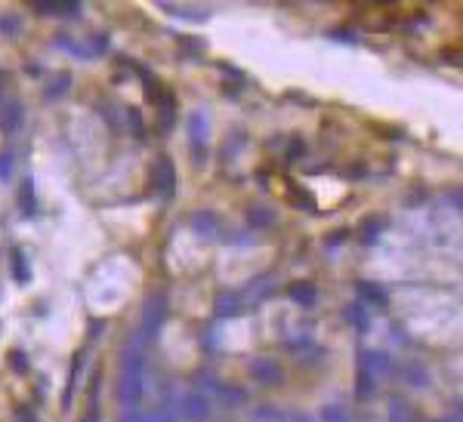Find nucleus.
Listing matches in <instances>:
<instances>
[{"label":"nucleus","instance_id":"nucleus-1","mask_svg":"<svg viewBox=\"0 0 463 422\" xmlns=\"http://www.w3.org/2000/svg\"><path fill=\"white\" fill-rule=\"evenodd\" d=\"M142 336L127 349L124 354V367H121V385H117V398L127 410H133L139 404L142 394V349H139Z\"/></svg>","mask_w":463,"mask_h":422},{"label":"nucleus","instance_id":"nucleus-2","mask_svg":"<svg viewBox=\"0 0 463 422\" xmlns=\"http://www.w3.org/2000/svg\"><path fill=\"white\" fill-rule=\"evenodd\" d=\"M151 179H155V188L161 191L164 200L173 198V191H176V170H173L170 160H167V157L158 160V164H155V173H151Z\"/></svg>","mask_w":463,"mask_h":422},{"label":"nucleus","instance_id":"nucleus-3","mask_svg":"<svg viewBox=\"0 0 463 422\" xmlns=\"http://www.w3.org/2000/svg\"><path fill=\"white\" fill-rule=\"evenodd\" d=\"M167 318V306H164V296H155L148 299L146 306V315H142V339H148L151 333H158V327L164 324Z\"/></svg>","mask_w":463,"mask_h":422},{"label":"nucleus","instance_id":"nucleus-4","mask_svg":"<svg viewBox=\"0 0 463 422\" xmlns=\"http://www.w3.org/2000/svg\"><path fill=\"white\" fill-rule=\"evenodd\" d=\"M182 413L189 416L192 422H201L210 416V398L207 394H189V398L182 401Z\"/></svg>","mask_w":463,"mask_h":422},{"label":"nucleus","instance_id":"nucleus-5","mask_svg":"<svg viewBox=\"0 0 463 422\" xmlns=\"http://www.w3.org/2000/svg\"><path fill=\"white\" fill-rule=\"evenodd\" d=\"M22 105L19 102H10V105H4L0 108V130L6 133V136H13V133H19V126H22Z\"/></svg>","mask_w":463,"mask_h":422},{"label":"nucleus","instance_id":"nucleus-6","mask_svg":"<svg viewBox=\"0 0 463 422\" xmlns=\"http://www.w3.org/2000/svg\"><path fill=\"white\" fill-rule=\"evenodd\" d=\"M250 373H254V379H259V382H266V385L281 382V367H278L275 361H269V358H257L254 367H250Z\"/></svg>","mask_w":463,"mask_h":422},{"label":"nucleus","instance_id":"nucleus-7","mask_svg":"<svg viewBox=\"0 0 463 422\" xmlns=\"http://www.w3.org/2000/svg\"><path fill=\"white\" fill-rule=\"evenodd\" d=\"M189 136H192V148H195V155H201V148H204L207 142V117L195 111L189 117Z\"/></svg>","mask_w":463,"mask_h":422},{"label":"nucleus","instance_id":"nucleus-8","mask_svg":"<svg viewBox=\"0 0 463 422\" xmlns=\"http://www.w3.org/2000/svg\"><path fill=\"white\" fill-rule=\"evenodd\" d=\"M192 229H195L201 238H213V231H220V216L204 210V213H195L192 216Z\"/></svg>","mask_w":463,"mask_h":422},{"label":"nucleus","instance_id":"nucleus-9","mask_svg":"<svg viewBox=\"0 0 463 422\" xmlns=\"http://www.w3.org/2000/svg\"><path fill=\"white\" fill-rule=\"evenodd\" d=\"M358 296L361 299H368L370 306H377V308H386L389 306V299H386V290L383 287H377V284H370V281H358Z\"/></svg>","mask_w":463,"mask_h":422},{"label":"nucleus","instance_id":"nucleus-10","mask_svg":"<svg viewBox=\"0 0 463 422\" xmlns=\"http://www.w3.org/2000/svg\"><path fill=\"white\" fill-rule=\"evenodd\" d=\"M361 370L370 376V373H386L389 370V358H386L383 351H365V358H361Z\"/></svg>","mask_w":463,"mask_h":422},{"label":"nucleus","instance_id":"nucleus-11","mask_svg":"<svg viewBox=\"0 0 463 422\" xmlns=\"http://www.w3.org/2000/svg\"><path fill=\"white\" fill-rule=\"evenodd\" d=\"M288 293H291V299H293V302H300V306H306V308H309V306H315V299H318V290H315V287L309 284V281L293 284Z\"/></svg>","mask_w":463,"mask_h":422},{"label":"nucleus","instance_id":"nucleus-12","mask_svg":"<svg viewBox=\"0 0 463 422\" xmlns=\"http://www.w3.org/2000/svg\"><path fill=\"white\" fill-rule=\"evenodd\" d=\"M69 87H71V74L69 71H59L56 78H53V83L47 87V99H62L65 92H69Z\"/></svg>","mask_w":463,"mask_h":422},{"label":"nucleus","instance_id":"nucleus-13","mask_svg":"<svg viewBox=\"0 0 463 422\" xmlns=\"http://www.w3.org/2000/svg\"><path fill=\"white\" fill-rule=\"evenodd\" d=\"M247 222L254 225V229H269V225L275 222V213L266 207H254V210H247Z\"/></svg>","mask_w":463,"mask_h":422},{"label":"nucleus","instance_id":"nucleus-14","mask_svg":"<svg viewBox=\"0 0 463 422\" xmlns=\"http://www.w3.org/2000/svg\"><path fill=\"white\" fill-rule=\"evenodd\" d=\"M19 207H22L25 216L35 213V185H31V179H25L22 188H19Z\"/></svg>","mask_w":463,"mask_h":422},{"label":"nucleus","instance_id":"nucleus-15","mask_svg":"<svg viewBox=\"0 0 463 422\" xmlns=\"http://www.w3.org/2000/svg\"><path fill=\"white\" fill-rule=\"evenodd\" d=\"M238 311H241V306H238V296H235V293H229V296L223 293V296L216 299V315H220V318L238 315Z\"/></svg>","mask_w":463,"mask_h":422},{"label":"nucleus","instance_id":"nucleus-16","mask_svg":"<svg viewBox=\"0 0 463 422\" xmlns=\"http://www.w3.org/2000/svg\"><path fill=\"white\" fill-rule=\"evenodd\" d=\"M13 275H16V281H19V284H28L31 281V272H28V263H25V253L22 250L13 253Z\"/></svg>","mask_w":463,"mask_h":422},{"label":"nucleus","instance_id":"nucleus-17","mask_svg":"<svg viewBox=\"0 0 463 422\" xmlns=\"http://www.w3.org/2000/svg\"><path fill=\"white\" fill-rule=\"evenodd\" d=\"M380 229H383V219H377V216L365 219V222H361V241H365V243H374L377 234H380Z\"/></svg>","mask_w":463,"mask_h":422},{"label":"nucleus","instance_id":"nucleus-18","mask_svg":"<svg viewBox=\"0 0 463 422\" xmlns=\"http://www.w3.org/2000/svg\"><path fill=\"white\" fill-rule=\"evenodd\" d=\"M346 318L358 327V330H368V311H365V302H356V306H349V308H346Z\"/></svg>","mask_w":463,"mask_h":422},{"label":"nucleus","instance_id":"nucleus-19","mask_svg":"<svg viewBox=\"0 0 463 422\" xmlns=\"http://www.w3.org/2000/svg\"><path fill=\"white\" fill-rule=\"evenodd\" d=\"M161 126L164 130H170L173 126V96H161Z\"/></svg>","mask_w":463,"mask_h":422},{"label":"nucleus","instance_id":"nucleus-20","mask_svg":"<svg viewBox=\"0 0 463 422\" xmlns=\"http://www.w3.org/2000/svg\"><path fill=\"white\" fill-rule=\"evenodd\" d=\"M0 31L16 37V31H19V19H16V16H4V19H0Z\"/></svg>","mask_w":463,"mask_h":422},{"label":"nucleus","instance_id":"nucleus-21","mask_svg":"<svg viewBox=\"0 0 463 422\" xmlns=\"http://www.w3.org/2000/svg\"><path fill=\"white\" fill-rule=\"evenodd\" d=\"M10 173H13V155L10 151H4V155H0V179H10Z\"/></svg>","mask_w":463,"mask_h":422},{"label":"nucleus","instance_id":"nucleus-22","mask_svg":"<svg viewBox=\"0 0 463 422\" xmlns=\"http://www.w3.org/2000/svg\"><path fill=\"white\" fill-rule=\"evenodd\" d=\"M10 367L19 370V373H25V370H28V361H25L22 351H13V354H10Z\"/></svg>","mask_w":463,"mask_h":422},{"label":"nucleus","instance_id":"nucleus-23","mask_svg":"<svg viewBox=\"0 0 463 422\" xmlns=\"http://www.w3.org/2000/svg\"><path fill=\"white\" fill-rule=\"evenodd\" d=\"M324 422H346V410H343V407L324 410Z\"/></svg>","mask_w":463,"mask_h":422},{"label":"nucleus","instance_id":"nucleus-24","mask_svg":"<svg viewBox=\"0 0 463 422\" xmlns=\"http://www.w3.org/2000/svg\"><path fill=\"white\" fill-rule=\"evenodd\" d=\"M127 121L133 123V133H136V136H142V117H139V111H133V108H130V111H127Z\"/></svg>","mask_w":463,"mask_h":422},{"label":"nucleus","instance_id":"nucleus-25","mask_svg":"<svg viewBox=\"0 0 463 422\" xmlns=\"http://www.w3.org/2000/svg\"><path fill=\"white\" fill-rule=\"evenodd\" d=\"M303 151H306V145H303L300 139H293V142H291V148H288V160H297V157L303 155Z\"/></svg>","mask_w":463,"mask_h":422},{"label":"nucleus","instance_id":"nucleus-26","mask_svg":"<svg viewBox=\"0 0 463 422\" xmlns=\"http://www.w3.org/2000/svg\"><path fill=\"white\" fill-rule=\"evenodd\" d=\"M31 6H35L37 13H44V16H53L56 13V4H47V0H35Z\"/></svg>","mask_w":463,"mask_h":422},{"label":"nucleus","instance_id":"nucleus-27","mask_svg":"<svg viewBox=\"0 0 463 422\" xmlns=\"http://www.w3.org/2000/svg\"><path fill=\"white\" fill-rule=\"evenodd\" d=\"M368 392H370V376L365 373V370H361V373H358V394H361V398H365Z\"/></svg>","mask_w":463,"mask_h":422},{"label":"nucleus","instance_id":"nucleus-28","mask_svg":"<svg viewBox=\"0 0 463 422\" xmlns=\"http://www.w3.org/2000/svg\"><path fill=\"white\" fill-rule=\"evenodd\" d=\"M16 416H19V422H37V416H35V413H31V410H19V413H16Z\"/></svg>","mask_w":463,"mask_h":422},{"label":"nucleus","instance_id":"nucleus-29","mask_svg":"<svg viewBox=\"0 0 463 422\" xmlns=\"http://www.w3.org/2000/svg\"><path fill=\"white\" fill-rule=\"evenodd\" d=\"M148 422H176L173 416H170V413H167V410H161V413H158V416H151Z\"/></svg>","mask_w":463,"mask_h":422},{"label":"nucleus","instance_id":"nucleus-30","mask_svg":"<svg viewBox=\"0 0 463 422\" xmlns=\"http://www.w3.org/2000/svg\"><path fill=\"white\" fill-rule=\"evenodd\" d=\"M127 422H148V419H139V416H133V419H127Z\"/></svg>","mask_w":463,"mask_h":422}]
</instances>
